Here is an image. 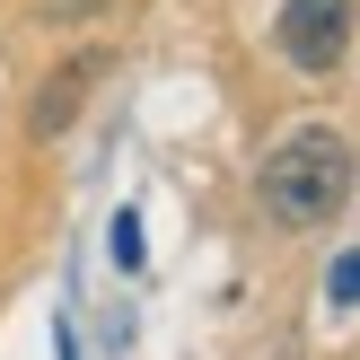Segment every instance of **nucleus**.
Wrapping results in <instances>:
<instances>
[{
	"label": "nucleus",
	"mask_w": 360,
	"mask_h": 360,
	"mask_svg": "<svg viewBox=\"0 0 360 360\" xmlns=\"http://www.w3.org/2000/svg\"><path fill=\"white\" fill-rule=\"evenodd\" d=\"M115 264H141V220H132V211L115 220Z\"/></svg>",
	"instance_id": "nucleus-5"
},
{
	"label": "nucleus",
	"mask_w": 360,
	"mask_h": 360,
	"mask_svg": "<svg viewBox=\"0 0 360 360\" xmlns=\"http://www.w3.org/2000/svg\"><path fill=\"white\" fill-rule=\"evenodd\" d=\"M281 62L299 70H334L343 62V35H352V0H281Z\"/></svg>",
	"instance_id": "nucleus-2"
},
{
	"label": "nucleus",
	"mask_w": 360,
	"mask_h": 360,
	"mask_svg": "<svg viewBox=\"0 0 360 360\" xmlns=\"http://www.w3.org/2000/svg\"><path fill=\"white\" fill-rule=\"evenodd\" d=\"M97 70H105L97 53H79V62H62V70H53L44 88H35V115H27V123H35V132H62V123L79 115V97L97 88Z\"/></svg>",
	"instance_id": "nucleus-3"
},
{
	"label": "nucleus",
	"mask_w": 360,
	"mask_h": 360,
	"mask_svg": "<svg viewBox=\"0 0 360 360\" xmlns=\"http://www.w3.org/2000/svg\"><path fill=\"white\" fill-rule=\"evenodd\" d=\"M255 193H264V211H273L281 229H326L334 211L352 202V150H343V132H326V123L290 132L273 158H264Z\"/></svg>",
	"instance_id": "nucleus-1"
},
{
	"label": "nucleus",
	"mask_w": 360,
	"mask_h": 360,
	"mask_svg": "<svg viewBox=\"0 0 360 360\" xmlns=\"http://www.w3.org/2000/svg\"><path fill=\"white\" fill-rule=\"evenodd\" d=\"M326 299H334V308H360V255H343V264H334V281H326Z\"/></svg>",
	"instance_id": "nucleus-4"
},
{
	"label": "nucleus",
	"mask_w": 360,
	"mask_h": 360,
	"mask_svg": "<svg viewBox=\"0 0 360 360\" xmlns=\"http://www.w3.org/2000/svg\"><path fill=\"white\" fill-rule=\"evenodd\" d=\"M44 9H53V18H88L97 0H44Z\"/></svg>",
	"instance_id": "nucleus-6"
}]
</instances>
